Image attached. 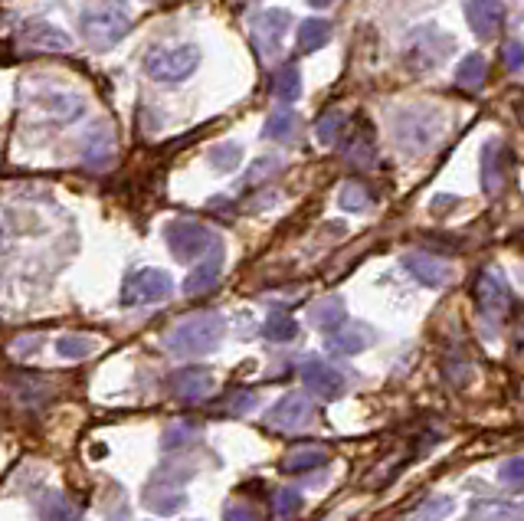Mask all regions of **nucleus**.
I'll return each instance as SVG.
<instances>
[{"mask_svg":"<svg viewBox=\"0 0 524 521\" xmlns=\"http://www.w3.org/2000/svg\"><path fill=\"white\" fill-rule=\"evenodd\" d=\"M131 27V14L125 0H95L82 14V37L89 40L95 50H109L125 37Z\"/></svg>","mask_w":524,"mask_h":521,"instance_id":"f257e3e1","label":"nucleus"},{"mask_svg":"<svg viewBox=\"0 0 524 521\" xmlns=\"http://www.w3.org/2000/svg\"><path fill=\"white\" fill-rule=\"evenodd\" d=\"M223 338V318L204 312V315H194L181 322L177 328L168 331L164 345H168L174 354H187V358H197V354H207L217 348V341Z\"/></svg>","mask_w":524,"mask_h":521,"instance_id":"f03ea898","label":"nucleus"},{"mask_svg":"<svg viewBox=\"0 0 524 521\" xmlns=\"http://www.w3.org/2000/svg\"><path fill=\"white\" fill-rule=\"evenodd\" d=\"M200 66V50L190 43H164L154 46L145 59V69L161 82H181Z\"/></svg>","mask_w":524,"mask_h":521,"instance_id":"7ed1b4c3","label":"nucleus"},{"mask_svg":"<svg viewBox=\"0 0 524 521\" xmlns=\"http://www.w3.org/2000/svg\"><path fill=\"white\" fill-rule=\"evenodd\" d=\"M439 128H443V118L433 115V109H407L393 118V135H397L400 148L407 151H423L430 148Z\"/></svg>","mask_w":524,"mask_h":521,"instance_id":"20e7f679","label":"nucleus"},{"mask_svg":"<svg viewBox=\"0 0 524 521\" xmlns=\"http://www.w3.org/2000/svg\"><path fill=\"white\" fill-rule=\"evenodd\" d=\"M174 289V282L168 272L161 269H138L131 272L122 286V305L128 309H138V305H148V302H161L168 299Z\"/></svg>","mask_w":524,"mask_h":521,"instance_id":"39448f33","label":"nucleus"},{"mask_svg":"<svg viewBox=\"0 0 524 521\" xmlns=\"http://www.w3.org/2000/svg\"><path fill=\"white\" fill-rule=\"evenodd\" d=\"M14 46L23 53H66L73 40L63 27H56L50 20H30L17 30Z\"/></svg>","mask_w":524,"mask_h":521,"instance_id":"423d86ee","label":"nucleus"},{"mask_svg":"<svg viewBox=\"0 0 524 521\" xmlns=\"http://www.w3.org/2000/svg\"><path fill=\"white\" fill-rule=\"evenodd\" d=\"M168 246H171V253L177 259H197V256H207L217 250V236H213L207 227H200V223H190V220H177L168 227Z\"/></svg>","mask_w":524,"mask_h":521,"instance_id":"0eeeda50","label":"nucleus"},{"mask_svg":"<svg viewBox=\"0 0 524 521\" xmlns=\"http://www.w3.org/2000/svg\"><path fill=\"white\" fill-rule=\"evenodd\" d=\"M292 27V14L289 10H266L253 20V43L262 59H272L282 50L285 33Z\"/></svg>","mask_w":524,"mask_h":521,"instance_id":"6e6552de","label":"nucleus"},{"mask_svg":"<svg viewBox=\"0 0 524 521\" xmlns=\"http://www.w3.org/2000/svg\"><path fill=\"white\" fill-rule=\"evenodd\" d=\"M475 305H479V312L488 315V318H502L508 312V305H511V292L505 286V279L498 276V272L492 269H485L479 279H475Z\"/></svg>","mask_w":524,"mask_h":521,"instance_id":"1a4fd4ad","label":"nucleus"},{"mask_svg":"<svg viewBox=\"0 0 524 521\" xmlns=\"http://www.w3.org/2000/svg\"><path fill=\"white\" fill-rule=\"evenodd\" d=\"M446 53H452V37H446V33H439V30H430V27L416 30V37L410 43V63L413 66H423V69L439 66Z\"/></svg>","mask_w":524,"mask_h":521,"instance_id":"9d476101","label":"nucleus"},{"mask_svg":"<svg viewBox=\"0 0 524 521\" xmlns=\"http://www.w3.org/2000/svg\"><path fill=\"white\" fill-rule=\"evenodd\" d=\"M466 20L475 37L492 40L505 23V4L502 0H469L466 4Z\"/></svg>","mask_w":524,"mask_h":521,"instance_id":"9b49d317","label":"nucleus"},{"mask_svg":"<svg viewBox=\"0 0 524 521\" xmlns=\"http://www.w3.org/2000/svg\"><path fill=\"white\" fill-rule=\"evenodd\" d=\"M508 174V151L502 141H488L482 148V187L485 194H498L505 187Z\"/></svg>","mask_w":524,"mask_h":521,"instance_id":"f8f14e48","label":"nucleus"},{"mask_svg":"<svg viewBox=\"0 0 524 521\" xmlns=\"http://www.w3.org/2000/svg\"><path fill=\"white\" fill-rule=\"evenodd\" d=\"M403 266H407L413 272V279H420L423 286H443V282L449 279V266L430 253H410L407 259H403Z\"/></svg>","mask_w":524,"mask_h":521,"instance_id":"ddd939ff","label":"nucleus"},{"mask_svg":"<svg viewBox=\"0 0 524 521\" xmlns=\"http://www.w3.org/2000/svg\"><path fill=\"white\" fill-rule=\"evenodd\" d=\"M40 109H46V118H56V122H76L86 112V102L73 92H50L40 99Z\"/></svg>","mask_w":524,"mask_h":521,"instance_id":"4468645a","label":"nucleus"},{"mask_svg":"<svg viewBox=\"0 0 524 521\" xmlns=\"http://www.w3.org/2000/svg\"><path fill=\"white\" fill-rule=\"evenodd\" d=\"M305 384L315 390V394H321V397H335V394H341V374L335 371V367H328L325 361H308L305 364Z\"/></svg>","mask_w":524,"mask_h":521,"instance_id":"2eb2a0df","label":"nucleus"},{"mask_svg":"<svg viewBox=\"0 0 524 521\" xmlns=\"http://www.w3.org/2000/svg\"><path fill=\"white\" fill-rule=\"evenodd\" d=\"M220 266H223V259H220V246H217V250L210 253L207 263H200V266H197V269L187 276V282H184V292H187V295L210 292L213 286H217V279H220Z\"/></svg>","mask_w":524,"mask_h":521,"instance_id":"dca6fc26","label":"nucleus"},{"mask_svg":"<svg viewBox=\"0 0 524 521\" xmlns=\"http://www.w3.org/2000/svg\"><path fill=\"white\" fill-rule=\"evenodd\" d=\"M207 390H210V374L200 371V367H187V371H181L174 377V394L184 397V400L204 397Z\"/></svg>","mask_w":524,"mask_h":521,"instance_id":"f3484780","label":"nucleus"},{"mask_svg":"<svg viewBox=\"0 0 524 521\" xmlns=\"http://www.w3.org/2000/svg\"><path fill=\"white\" fill-rule=\"evenodd\" d=\"M485 79H488V63L479 53H469L456 66V86H462V89H482Z\"/></svg>","mask_w":524,"mask_h":521,"instance_id":"a211bd4d","label":"nucleus"},{"mask_svg":"<svg viewBox=\"0 0 524 521\" xmlns=\"http://www.w3.org/2000/svg\"><path fill=\"white\" fill-rule=\"evenodd\" d=\"M295 135H299V115L292 109L272 112L266 128H262V138H269V141H292Z\"/></svg>","mask_w":524,"mask_h":521,"instance_id":"6ab92c4d","label":"nucleus"},{"mask_svg":"<svg viewBox=\"0 0 524 521\" xmlns=\"http://www.w3.org/2000/svg\"><path fill=\"white\" fill-rule=\"evenodd\" d=\"M272 426H285V430H292V426H299L308 420V404H305V397L299 394H292V397H285L282 404L272 410Z\"/></svg>","mask_w":524,"mask_h":521,"instance_id":"aec40b11","label":"nucleus"},{"mask_svg":"<svg viewBox=\"0 0 524 521\" xmlns=\"http://www.w3.org/2000/svg\"><path fill=\"white\" fill-rule=\"evenodd\" d=\"M331 40V23L328 20H318V17H312V20H305L302 27H299V50L302 53H315V50H321Z\"/></svg>","mask_w":524,"mask_h":521,"instance_id":"412c9836","label":"nucleus"},{"mask_svg":"<svg viewBox=\"0 0 524 521\" xmlns=\"http://www.w3.org/2000/svg\"><path fill=\"white\" fill-rule=\"evenodd\" d=\"M272 96L282 102H295L302 96V73L299 66H282L276 79H272Z\"/></svg>","mask_w":524,"mask_h":521,"instance_id":"4be33fe9","label":"nucleus"},{"mask_svg":"<svg viewBox=\"0 0 524 521\" xmlns=\"http://www.w3.org/2000/svg\"><path fill=\"white\" fill-rule=\"evenodd\" d=\"M344 125H348V115H344L341 109H328L325 115L318 118L315 135H318L321 145H335V141L344 135Z\"/></svg>","mask_w":524,"mask_h":521,"instance_id":"5701e85b","label":"nucleus"},{"mask_svg":"<svg viewBox=\"0 0 524 521\" xmlns=\"http://www.w3.org/2000/svg\"><path fill=\"white\" fill-rule=\"evenodd\" d=\"M112 158H115V141L109 135H89V145H86L89 168H109Z\"/></svg>","mask_w":524,"mask_h":521,"instance_id":"b1692460","label":"nucleus"},{"mask_svg":"<svg viewBox=\"0 0 524 521\" xmlns=\"http://www.w3.org/2000/svg\"><path fill=\"white\" fill-rule=\"evenodd\" d=\"M240 158H243L240 145H230V141H226V145H213L207 151V161L213 164V171H220V174H230L240 168Z\"/></svg>","mask_w":524,"mask_h":521,"instance_id":"393cba45","label":"nucleus"},{"mask_svg":"<svg viewBox=\"0 0 524 521\" xmlns=\"http://www.w3.org/2000/svg\"><path fill=\"white\" fill-rule=\"evenodd\" d=\"M338 204H341V210L357 213V210H364L367 204H371V191H367L361 181H344L341 191H338Z\"/></svg>","mask_w":524,"mask_h":521,"instance_id":"a878e982","label":"nucleus"},{"mask_svg":"<svg viewBox=\"0 0 524 521\" xmlns=\"http://www.w3.org/2000/svg\"><path fill=\"white\" fill-rule=\"evenodd\" d=\"M348 158L357 164V168H367V164L374 161V135L367 132H357V135H351V141H348Z\"/></svg>","mask_w":524,"mask_h":521,"instance_id":"bb28decb","label":"nucleus"},{"mask_svg":"<svg viewBox=\"0 0 524 521\" xmlns=\"http://www.w3.org/2000/svg\"><path fill=\"white\" fill-rule=\"evenodd\" d=\"M331 345H335L338 351L354 354V351H361V348L371 345V331H367V328H341V331H335Z\"/></svg>","mask_w":524,"mask_h":521,"instance_id":"cd10ccee","label":"nucleus"},{"mask_svg":"<svg viewBox=\"0 0 524 521\" xmlns=\"http://www.w3.org/2000/svg\"><path fill=\"white\" fill-rule=\"evenodd\" d=\"M312 318H315V325H321V328H338V325L344 322V305H341V299H325V302H318L315 312H312Z\"/></svg>","mask_w":524,"mask_h":521,"instance_id":"c85d7f7f","label":"nucleus"},{"mask_svg":"<svg viewBox=\"0 0 524 521\" xmlns=\"http://www.w3.org/2000/svg\"><path fill=\"white\" fill-rule=\"evenodd\" d=\"M56 351L63 354V358H69V361H79V358H86V354L92 351V341L79 338V335H66V338L56 341Z\"/></svg>","mask_w":524,"mask_h":521,"instance_id":"c756f323","label":"nucleus"},{"mask_svg":"<svg viewBox=\"0 0 524 521\" xmlns=\"http://www.w3.org/2000/svg\"><path fill=\"white\" fill-rule=\"evenodd\" d=\"M325 453H318V449H305V453H295L285 459V472H308V469H315L325 463Z\"/></svg>","mask_w":524,"mask_h":521,"instance_id":"7c9ffc66","label":"nucleus"},{"mask_svg":"<svg viewBox=\"0 0 524 521\" xmlns=\"http://www.w3.org/2000/svg\"><path fill=\"white\" fill-rule=\"evenodd\" d=\"M295 331H299V325H295L289 315H272L266 322V335L272 341H289V338H295Z\"/></svg>","mask_w":524,"mask_h":521,"instance_id":"2f4dec72","label":"nucleus"},{"mask_svg":"<svg viewBox=\"0 0 524 521\" xmlns=\"http://www.w3.org/2000/svg\"><path fill=\"white\" fill-rule=\"evenodd\" d=\"M502 59H505V66L511 69V73H518V69H524V43L518 40H511L502 46Z\"/></svg>","mask_w":524,"mask_h":521,"instance_id":"473e14b6","label":"nucleus"},{"mask_svg":"<svg viewBox=\"0 0 524 521\" xmlns=\"http://www.w3.org/2000/svg\"><path fill=\"white\" fill-rule=\"evenodd\" d=\"M502 479L511 485H521L524 482V459H511V463L502 466Z\"/></svg>","mask_w":524,"mask_h":521,"instance_id":"72a5a7b5","label":"nucleus"},{"mask_svg":"<svg viewBox=\"0 0 524 521\" xmlns=\"http://www.w3.org/2000/svg\"><path fill=\"white\" fill-rule=\"evenodd\" d=\"M299 508V495L295 492H282L279 495V515H292Z\"/></svg>","mask_w":524,"mask_h":521,"instance_id":"f704fd0d","label":"nucleus"},{"mask_svg":"<svg viewBox=\"0 0 524 521\" xmlns=\"http://www.w3.org/2000/svg\"><path fill=\"white\" fill-rule=\"evenodd\" d=\"M226 521H256V518H253V512H246V508L233 505V508H226Z\"/></svg>","mask_w":524,"mask_h":521,"instance_id":"c9c22d12","label":"nucleus"},{"mask_svg":"<svg viewBox=\"0 0 524 521\" xmlns=\"http://www.w3.org/2000/svg\"><path fill=\"white\" fill-rule=\"evenodd\" d=\"M308 4H312V7H328L331 0H308Z\"/></svg>","mask_w":524,"mask_h":521,"instance_id":"e433bc0d","label":"nucleus"},{"mask_svg":"<svg viewBox=\"0 0 524 521\" xmlns=\"http://www.w3.org/2000/svg\"><path fill=\"white\" fill-rule=\"evenodd\" d=\"M0 243H4V217H0Z\"/></svg>","mask_w":524,"mask_h":521,"instance_id":"4c0bfd02","label":"nucleus"}]
</instances>
